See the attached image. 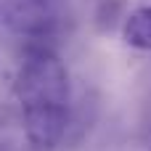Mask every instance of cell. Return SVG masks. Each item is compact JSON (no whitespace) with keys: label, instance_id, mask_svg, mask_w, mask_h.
<instances>
[{"label":"cell","instance_id":"cell-2","mask_svg":"<svg viewBox=\"0 0 151 151\" xmlns=\"http://www.w3.org/2000/svg\"><path fill=\"white\" fill-rule=\"evenodd\" d=\"M0 19L19 37L45 40L66 27L69 0H5Z\"/></svg>","mask_w":151,"mask_h":151},{"label":"cell","instance_id":"cell-1","mask_svg":"<svg viewBox=\"0 0 151 151\" xmlns=\"http://www.w3.org/2000/svg\"><path fill=\"white\" fill-rule=\"evenodd\" d=\"M13 96L19 101L27 141L37 151H53L69 130V72L45 45H32L21 56Z\"/></svg>","mask_w":151,"mask_h":151},{"label":"cell","instance_id":"cell-3","mask_svg":"<svg viewBox=\"0 0 151 151\" xmlns=\"http://www.w3.org/2000/svg\"><path fill=\"white\" fill-rule=\"evenodd\" d=\"M122 40L135 50H151V5H141L125 16Z\"/></svg>","mask_w":151,"mask_h":151}]
</instances>
